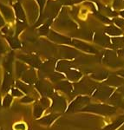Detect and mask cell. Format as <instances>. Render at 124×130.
I'll list each match as a JSON object with an SVG mask.
<instances>
[{"label": "cell", "instance_id": "obj_25", "mask_svg": "<svg viewBox=\"0 0 124 130\" xmlns=\"http://www.w3.org/2000/svg\"><path fill=\"white\" fill-rule=\"evenodd\" d=\"M0 130H5V129H4L3 127H0Z\"/></svg>", "mask_w": 124, "mask_h": 130}, {"label": "cell", "instance_id": "obj_2", "mask_svg": "<svg viewBox=\"0 0 124 130\" xmlns=\"http://www.w3.org/2000/svg\"><path fill=\"white\" fill-rule=\"evenodd\" d=\"M20 79L23 83H26V84L31 85V86L34 85L36 82L37 81V72H36L35 69L28 68L27 69V70L22 75V76L20 77Z\"/></svg>", "mask_w": 124, "mask_h": 130}, {"label": "cell", "instance_id": "obj_24", "mask_svg": "<svg viewBox=\"0 0 124 130\" xmlns=\"http://www.w3.org/2000/svg\"><path fill=\"white\" fill-rule=\"evenodd\" d=\"M121 14L124 17V10H123V11H121Z\"/></svg>", "mask_w": 124, "mask_h": 130}, {"label": "cell", "instance_id": "obj_13", "mask_svg": "<svg viewBox=\"0 0 124 130\" xmlns=\"http://www.w3.org/2000/svg\"><path fill=\"white\" fill-rule=\"evenodd\" d=\"M50 38L55 42H58V43H69L70 42V39L69 38L63 37V36H61L59 34H56V32H53V31L50 32Z\"/></svg>", "mask_w": 124, "mask_h": 130}, {"label": "cell", "instance_id": "obj_11", "mask_svg": "<svg viewBox=\"0 0 124 130\" xmlns=\"http://www.w3.org/2000/svg\"><path fill=\"white\" fill-rule=\"evenodd\" d=\"M27 69H28V67L26 66V64L24 62H20V61H17L16 62V74L18 78H20L22 76V75L27 70Z\"/></svg>", "mask_w": 124, "mask_h": 130}, {"label": "cell", "instance_id": "obj_1", "mask_svg": "<svg viewBox=\"0 0 124 130\" xmlns=\"http://www.w3.org/2000/svg\"><path fill=\"white\" fill-rule=\"evenodd\" d=\"M18 59L22 61L24 63L29 64L31 66V68L33 69H38L40 68L42 64L41 60L39 59V57H37V56H32V55H19L18 56Z\"/></svg>", "mask_w": 124, "mask_h": 130}, {"label": "cell", "instance_id": "obj_16", "mask_svg": "<svg viewBox=\"0 0 124 130\" xmlns=\"http://www.w3.org/2000/svg\"><path fill=\"white\" fill-rule=\"evenodd\" d=\"M10 95L12 97H16V98H22L24 95V94L22 91H20L18 89H17L16 87H12L10 89Z\"/></svg>", "mask_w": 124, "mask_h": 130}, {"label": "cell", "instance_id": "obj_6", "mask_svg": "<svg viewBox=\"0 0 124 130\" xmlns=\"http://www.w3.org/2000/svg\"><path fill=\"white\" fill-rule=\"evenodd\" d=\"M0 11L3 14L4 18H5L8 22H13V20L15 19V15H14L13 11H12V10L8 7V6L0 5Z\"/></svg>", "mask_w": 124, "mask_h": 130}, {"label": "cell", "instance_id": "obj_4", "mask_svg": "<svg viewBox=\"0 0 124 130\" xmlns=\"http://www.w3.org/2000/svg\"><path fill=\"white\" fill-rule=\"evenodd\" d=\"M13 83H14V80H13V77H12V73L8 72V71H5L3 82H2V86H1L2 91L5 92V93H7L12 88Z\"/></svg>", "mask_w": 124, "mask_h": 130}, {"label": "cell", "instance_id": "obj_21", "mask_svg": "<svg viewBox=\"0 0 124 130\" xmlns=\"http://www.w3.org/2000/svg\"><path fill=\"white\" fill-rule=\"evenodd\" d=\"M5 25V19H4V18L2 17L1 14H0V28H3Z\"/></svg>", "mask_w": 124, "mask_h": 130}, {"label": "cell", "instance_id": "obj_19", "mask_svg": "<svg viewBox=\"0 0 124 130\" xmlns=\"http://www.w3.org/2000/svg\"><path fill=\"white\" fill-rule=\"evenodd\" d=\"M37 2L39 5V7H40V19H41V18H43V9H44L46 0H37Z\"/></svg>", "mask_w": 124, "mask_h": 130}, {"label": "cell", "instance_id": "obj_3", "mask_svg": "<svg viewBox=\"0 0 124 130\" xmlns=\"http://www.w3.org/2000/svg\"><path fill=\"white\" fill-rule=\"evenodd\" d=\"M35 89L39 92L42 95V96H47L50 95L52 94V89H51V86H50L47 82L45 81H41V80H37L34 84Z\"/></svg>", "mask_w": 124, "mask_h": 130}, {"label": "cell", "instance_id": "obj_14", "mask_svg": "<svg viewBox=\"0 0 124 130\" xmlns=\"http://www.w3.org/2000/svg\"><path fill=\"white\" fill-rule=\"evenodd\" d=\"M12 101H13V97L11 96L10 94H6L5 95V97L2 100V107L3 108H9L11 105Z\"/></svg>", "mask_w": 124, "mask_h": 130}, {"label": "cell", "instance_id": "obj_10", "mask_svg": "<svg viewBox=\"0 0 124 130\" xmlns=\"http://www.w3.org/2000/svg\"><path fill=\"white\" fill-rule=\"evenodd\" d=\"M6 39H7L8 43H9L11 49L17 50V49H20V48L22 47V44H21L20 41L18 40V38L17 37L9 36V37H6Z\"/></svg>", "mask_w": 124, "mask_h": 130}, {"label": "cell", "instance_id": "obj_15", "mask_svg": "<svg viewBox=\"0 0 124 130\" xmlns=\"http://www.w3.org/2000/svg\"><path fill=\"white\" fill-rule=\"evenodd\" d=\"M51 23V19H49L46 24H43V25H42L41 27L38 29V32L40 35H46L48 32H49V26H50V24Z\"/></svg>", "mask_w": 124, "mask_h": 130}, {"label": "cell", "instance_id": "obj_7", "mask_svg": "<svg viewBox=\"0 0 124 130\" xmlns=\"http://www.w3.org/2000/svg\"><path fill=\"white\" fill-rule=\"evenodd\" d=\"M14 84H15V87L17 89H18L20 91H22L24 95H29V94L32 92L31 85L26 84V83H23L21 80H17L16 82H14Z\"/></svg>", "mask_w": 124, "mask_h": 130}, {"label": "cell", "instance_id": "obj_5", "mask_svg": "<svg viewBox=\"0 0 124 130\" xmlns=\"http://www.w3.org/2000/svg\"><path fill=\"white\" fill-rule=\"evenodd\" d=\"M14 10H15L17 18H18V22L26 24V15H25L24 10H23L22 6L19 3H16L14 5Z\"/></svg>", "mask_w": 124, "mask_h": 130}, {"label": "cell", "instance_id": "obj_9", "mask_svg": "<svg viewBox=\"0 0 124 130\" xmlns=\"http://www.w3.org/2000/svg\"><path fill=\"white\" fill-rule=\"evenodd\" d=\"M13 58L14 55L13 52H10L7 55V56L5 58L3 62V66L5 68V71H8V72L12 73V63H13Z\"/></svg>", "mask_w": 124, "mask_h": 130}, {"label": "cell", "instance_id": "obj_22", "mask_svg": "<svg viewBox=\"0 0 124 130\" xmlns=\"http://www.w3.org/2000/svg\"><path fill=\"white\" fill-rule=\"evenodd\" d=\"M115 23H116V24H124V21L123 20H120V19H116V20H115Z\"/></svg>", "mask_w": 124, "mask_h": 130}, {"label": "cell", "instance_id": "obj_23", "mask_svg": "<svg viewBox=\"0 0 124 130\" xmlns=\"http://www.w3.org/2000/svg\"><path fill=\"white\" fill-rule=\"evenodd\" d=\"M59 1L63 2V3H64L65 5H70V4H71L70 0H59Z\"/></svg>", "mask_w": 124, "mask_h": 130}, {"label": "cell", "instance_id": "obj_20", "mask_svg": "<svg viewBox=\"0 0 124 130\" xmlns=\"http://www.w3.org/2000/svg\"><path fill=\"white\" fill-rule=\"evenodd\" d=\"M13 130H27V126L24 122H18L14 124Z\"/></svg>", "mask_w": 124, "mask_h": 130}, {"label": "cell", "instance_id": "obj_12", "mask_svg": "<svg viewBox=\"0 0 124 130\" xmlns=\"http://www.w3.org/2000/svg\"><path fill=\"white\" fill-rule=\"evenodd\" d=\"M43 111H44V108L40 105L39 102H35L34 106H33V116H34V118L37 119V120L41 118Z\"/></svg>", "mask_w": 124, "mask_h": 130}, {"label": "cell", "instance_id": "obj_17", "mask_svg": "<svg viewBox=\"0 0 124 130\" xmlns=\"http://www.w3.org/2000/svg\"><path fill=\"white\" fill-rule=\"evenodd\" d=\"M38 102H39L40 105L43 107L44 109H45L46 108H48V107L50 106V100L48 99L47 97H45V96H42L41 99L38 101Z\"/></svg>", "mask_w": 124, "mask_h": 130}, {"label": "cell", "instance_id": "obj_8", "mask_svg": "<svg viewBox=\"0 0 124 130\" xmlns=\"http://www.w3.org/2000/svg\"><path fill=\"white\" fill-rule=\"evenodd\" d=\"M57 117V115H52V114H50V115H47L45 116H43L41 118H39L37 121L40 125L42 126H50L52 124V122L56 120V118Z\"/></svg>", "mask_w": 124, "mask_h": 130}, {"label": "cell", "instance_id": "obj_18", "mask_svg": "<svg viewBox=\"0 0 124 130\" xmlns=\"http://www.w3.org/2000/svg\"><path fill=\"white\" fill-rule=\"evenodd\" d=\"M34 98L31 97V96L28 95H24V96H23L22 98H20V102L21 103H31V102H34Z\"/></svg>", "mask_w": 124, "mask_h": 130}]
</instances>
